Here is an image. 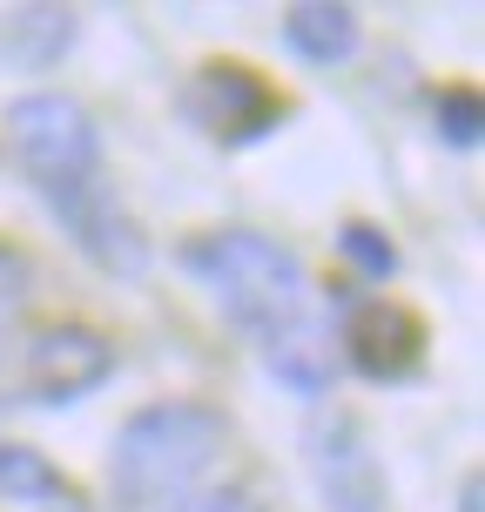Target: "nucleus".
Wrapping results in <instances>:
<instances>
[{
    "label": "nucleus",
    "instance_id": "7",
    "mask_svg": "<svg viewBox=\"0 0 485 512\" xmlns=\"http://www.w3.org/2000/svg\"><path fill=\"white\" fill-rule=\"evenodd\" d=\"M263 364H270V378L283 391H297V398H324L337 378V337L317 324V317H297L290 331L263 337Z\"/></svg>",
    "mask_w": 485,
    "mask_h": 512
},
{
    "label": "nucleus",
    "instance_id": "18",
    "mask_svg": "<svg viewBox=\"0 0 485 512\" xmlns=\"http://www.w3.org/2000/svg\"><path fill=\"white\" fill-rule=\"evenodd\" d=\"M68 512H81V506H68Z\"/></svg>",
    "mask_w": 485,
    "mask_h": 512
},
{
    "label": "nucleus",
    "instance_id": "12",
    "mask_svg": "<svg viewBox=\"0 0 485 512\" xmlns=\"http://www.w3.org/2000/svg\"><path fill=\"white\" fill-rule=\"evenodd\" d=\"M75 41V14L68 7H7L0 14V54L21 68H48Z\"/></svg>",
    "mask_w": 485,
    "mask_h": 512
},
{
    "label": "nucleus",
    "instance_id": "4",
    "mask_svg": "<svg viewBox=\"0 0 485 512\" xmlns=\"http://www.w3.org/2000/svg\"><path fill=\"white\" fill-rule=\"evenodd\" d=\"M54 209V223L75 236V250L88 263H102L108 277H149V236L135 230V216H128L115 196H108L102 182H61V189H41Z\"/></svg>",
    "mask_w": 485,
    "mask_h": 512
},
{
    "label": "nucleus",
    "instance_id": "8",
    "mask_svg": "<svg viewBox=\"0 0 485 512\" xmlns=\"http://www.w3.org/2000/svg\"><path fill=\"white\" fill-rule=\"evenodd\" d=\"M283 41L290 54H304L310 68H344V61H358V14L351 7H331V0H297V7H283Z\"/></svg>",
    "mask_w": 485,
    "mask_h": 512
},
{
    "label": "nucleus",
    "instance_id": "1",
    "mask_svg": "<svg viewBox=\"0 0 485 512\" xmlns=\"http://www.w3.org/2000/svg\"><path fill=\"white\" fill-rule=\"evenodd\" d=\"M230 452V418L196 398H162L128 418L108 445V486L135 512H162L169 499L196 492Z\"/></svg>",
    "mask_w": 485,
    "mask_h": 512
},
{
    "label": "nucleus",
    "instance_id": "14",
    "mask_svg": "<svg viewBox=\"0 0 485 512\" xmlns=\"http://www.w3.org/2000/svg\"><path fill=\"white\" fill-rule=\"evenodd\" d=\"M337 250L351 256L364 277H391V270H398V250H391L371 223H344V230H337Z\"/></svg>",
    "mask_w": 485,
    "mask_h": 512
},
{
    "label": "nucleus",
    "instance_id": "6",
    "mask_svg": "<svg viewBox=\"0 0 485 512\" xmlns=\"http://www.w3.org/2000/svg\"><path fill=\"white\" fill-rule=\"evenodd\" d=\"M310 472H317V492H324V506L331 512H378V459L364 452L358 425H324V432L310 438Z\"/></svg>",
    "mask_w": 485,
    "mask_h": 512
},
{
    "label": "nucleus",
    "instance_id": "2",
    "mask_svg": "<svg viewBox=\"0 0 485 512\" xmlns=\"http://www.w3.org/2000/svg\"><path fill=\"white\" fill-rule=\"evenodd\" d=\"M182 263L216 297V310L230 317L236 331H250L256 344L290 331L297 317H310L304 256L290 250V243H277V236H263V230H216L203 243H189Z\"/></svg>",
    "mask_w": 485,
    "mask_h": 512
},
{
    "label": "nucleus",
    "instance_id": "11",
    "mask_svg": "<svg viewBox=\"0 0 485 512\" xmlns=\"http://www.w3.org/2000/svg\"><path fill=\"white\" fill-rule=\"evenodd\" d=\"M0 506H21V512H68L75 506V486L68 472L34 452V445H0Z\"/></svg>",
    "mask_w": 485,
    "mask_h": 512
},
{
    "label": "nucleus",
    "instance_id": "13",
    "mask_svg": "<svg viewBox=\"0 0 485 512\" xmlns=\"http://www.w3.org/2000/svg\"><path fill=\"white\" fill-rule=\"evenodd\" d=\"M438 135H445L452 149H479V135H485V102L472 95V88H445V95H438Z\"/></svg>",
    "mask_w": 485,
    "mask_h": 512
},
{
    "label": "nucleus",
    "instance_id": "17",
    "mask_svg": "<svg viewBox=\"0 0 485 512\" xmlns=\"http://www.w3.org/2000/svg\"><path fill=\"white\" fill-rule=\"evenodd\" d=\"M479 499H485L479 479H465V486H459V512H479Z\"/></svg>",
    "mask_w": 485,
    "mask_h": 512
},
{
    "label": "nucleus",
    "instance_id": "15",
    "mask_svg": "<svg viewBox=\"0 0 485 512\" xmlns=\"http://www.w3.org/2000/svg\"><path fill=\"white\" fill-rule=\"evenodd\" d=\"M162 512H263V499L243 486H196V492H182V499H169Z\"/></svg>",
    "mask_w": 485,
    "mask_h": 512
},
{
    "label": "nucleus",
    "instance_id": "3",
    "mask_svg": "<svg viewBox=\"0 0 485 512\" xmlns=\"http://www.w3.org/2000/svg\"><path fill=\"white\" fill-rule=\"evenodd\" d=\"M7 149L34 189H61V182H88L102 169V128L75 95L41 88V95L7 102Z\"/></svg>",
    "mask_w": 485,
    "mask_h": 512
},
{
    "label": "nucleus",
    "instance_id": "16",
    "mask_svg": "<svg viewBox=\"0 0 485 512\" xmlns=\"http://www.w3.org/2000/svg\"><path fill=\"white\" fill-rule=\"evenodd\" d=\"M21 304H27V256L0 250V324H7Z\"/></svg>",
    "mask_w": 485,
    "mask_h": 512
},
{
    "label": "nucleus",
    "instance_id": "9",
    "mask_svg": "<svg viewBox=\"0 0 485 512\" xmlns=\"http://www.w3.org/2000/svg\"><path fill=\"white\" fill-rule=\"evenodd\" d=\"M196 115H203L216 135H256V122H270L277 115V102L263 95V81L250 75V68H203V81H196Z\"/></svg>",
    "mask_w": 485,
    "mask_h": 512
},
{
    "label": "nucleus",
    "instance_id": "10",
    "mask_svg": "<svg viewBox=\"0 0 485 512\" xmlns=\"http://www.w3.org/2000/svg\"><path fill=\"white\" fill-rule=\"evenodd\" d=\"M411 324L398 317L391 304H358V317H351V331H344V351H351V364H358L364 378H398V371H411Z\"/></svg>",
    "mask_w": 485,
    "mask_h": 512
},
{
    "label": "nucleus",
    "instance_id": "5",
    "mask_svg": "<svg viewBox=\"0 0 485 512\" xmlns=\"http://www.w3.org/2000/svg\"><path fill=\"white\" fill-rule=\"evenodd\" d=\"M115 371V344L95 324H48L21 351V391L34 405H75Z\"/></svg>",
    "mask_w": 485,
    "mask_h": 512
}]
</instances>
